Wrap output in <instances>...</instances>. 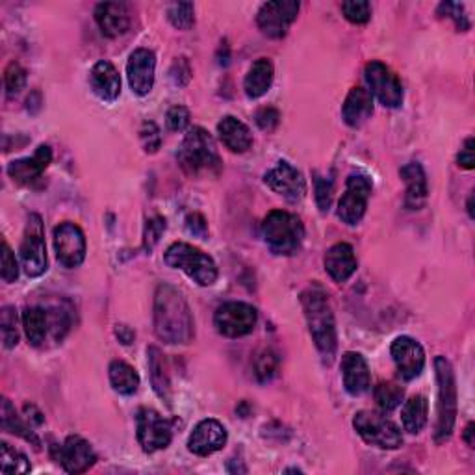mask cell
<instances>
[{"label":"cell","instance_id":"836d02e7","mask_svg":"<svg viewBox=\"0 0 475 475\" xmlns=\"http://www.w3.org/2000/svg\"><path fill=\"white\" fill-rule=\"evenodd\" d=\"M374 396H375L377 407L383 412H392L401 405L405 390L396 383H381L375 386Z\"/></svg>","mask_w":475,"mask_h":475},{"label":"cell","instance_id":"f546056e","mask_svg":"<svg viewBox=\"0 0 475 475\" xmlns=\"http://www.w3.org/2000/svg\"><path fill=\"white\" fill-rule=\"evenodd\" d=\"M0 422H3V429L6 433H12V435L26 440L28 444H32L36 450H40L41 440L36 435L34 427L22 420V418L17 414L15 407L6 398L3 400V407H0Z\"/></svg>","mask_w":475,"mask_h":475},{"label":"cell","instance_id":"7c38bea8","mask_svg":"<svg viewBox=\"0 0 475 475\" xmlns=\"http://www.w3.org/2000/svg\"><path fill=\"white\" fill-rule=\"evenodd\" d=\"M365 78L370 88L368 92L384 108H400L403 104V84L388 66L375 60L366 64Z\"/></svg>","mask_w":475,"mask_h":475},{"label":"cell","instance_id":"f1b7e54d","mask_svg":"<svg viewBox=\"0 0 475 475\" xmlns=\"http://www.w3.org/2000/svg\"><path fill=\"white\" fill-rule=\"evenodd\" d=\"M273 76H275L273 64L268 58L257 60L253 66H251L249 73L245 75V80H243L245 95L253 101L264 97L271 88Z\"/></svg>","mask_w":475,"mask_h":475},{"label":"cell","instance_id":"3957f363","mask_svg":"<svg viewBox=\"0 0 475 475\" xmlns=\"http://www.w3.org/2000/svg\"><path fill=\"white\" fill-rule=\"evenodd\" d=\"M262 238L273 255L292 257L301 249L304 227L295 214L273 210L262 223Z\"/></svg>","mask_w":475,"mask_h":475},{"label":"cell","instance_id":"5bb4252c","mask_svg":"<svg viewBox=\"0 0 475 475\" xmlns=\"http://www.w3.org/2000/svg\"><path fill=\"white\" fill-rule=\"evenodd\" d=\"M54 251H56V259H58V262L67 269H75L86 260V253H88L86 236H84V231L76 225V223L64 221L54 229Z\"/></svg>","mask_w":475,"mask_h":475},{"label":"cell","instance_id":"30bf717a","mask_svg":"<svg viewBox=\"0 0 475 475\" xmlns=\"http://www.w3.org/2000/svg\"><path fill=\"white\" fill-rule=\"evenodd\" d=\"M21 264L28 277H41L47 271V245L43 221L38 214H31L19 247Z\"/></svg>","mask_w":475,"mask_h":475},{"label":"cell","instance_id":"b9f144b4","mask_svg":"<svg viewBox=\"0 0 475 475\" xmlns=\"http://www.w3.org/2000/svg\"><path fill=\"white\" fill-rule=\"evenodd\" d=\"M314 193L320 212L327 214L332 203V180L321 177L320 173H314Z\"/></svg>","mask_w":475,"mask_h":475},{"label":"cell","instance_id":"83f0119b","mask_svg":"<svg viewBox=\"0 0 475 475\" xmlns=\"http://www.w3.org/2000/svg\"><path fill=\"white\" fill-rule=\"evenodd\" d=\"M217 134L223 145L231 153L243 154L253 147V134H251L249 127L233 116H225L217 123Z\"/></svg>","mask_w":475,"mask_h":475},{"label":"cell","instance_id":"7dc6e473","mask_svg":"<svg viewBox=\"0 0 475 475\" xmlns=\"http://www.w3.org/2000/svg\"><path fill=\"white\" fill-rule=\"evenodd\" d=\"M255 121L257 125L266 130V132H273L278 123H281V114H278V110L271 108V106H266V108H260L257 111V116H255Z\"/></svg>","mask_w":475,"mask_h":475},{"label":"cell","instance_id":"d6986e66","mask_svg":"<svg viewBox=\"0 0 475 475\" xmlns=\"http://www.w3.org/2000/svg\"><path fill=\"white\" fill-rule=\"evenodd\" d=\"M154 73H156V56L151 48H136L127 64V76L130 90L145 97L151 93L154 86Z\"/></svg>","mask_w":475,"mask_h":475},{"label":"cell","instance_id":"bcb514c9","mask_svg":"<svg viewBox=\"0 0 475 475\" xmlns=\"http://www.w3.org/2000/svg\"><path fill=\"white\" fill-rule=\"evenodd\" d=\"M139 134H142V142H144V147H145V153H156L162 145V136H160V130L154 123L151 121H145L142 130H139Z\"/></svg>","mask_w":475,"mask_h":475},{"label":"cell","instance_id":"7bdbcfd3","mask_svg":"<svg viewBox=\"0 0 475 475\" xmlns=\"http://www.w3.org/2000/svg\"><path fill=\"white\" fill-rule=\"evenodd\" d=\"M167 229V221L160 216L153 217L147 221L145 225V231H144V249L147 251V253H151V251L154 249V245L160 242L162 234L165 233Z\"/></svg>","mask_w":475,"mask_h":475},{"label":"cell","instance_id":"7402d4cb","mask_svg":"<svg viewBox=\"0 0 475 475\" xmlns=\"http://www.w3.org/2000/svg\"><path fill=\"white\" fill-rule=\"evenodd\" d=\"M52 162V151L48 145H40L36 153L28 158L13 160L8 165V175L21 186H31L45 173Z\"/></svg>","mask_w":475,"mask_h":475},{"label":"cell","instance_id":"f5cc1de1","mask_svg":"<svg viewBox=\"0 0 475 475\" xmlns=\"http://www.w3.org/2000/svg\"><path fill=\"white\" fill-rule=\"evenodd\" d=\"M473 424H468V427H466V431H464V442L470 445V448H473Z\"/></svg>","mask_w":475,"mask_h":475},{"label":"cell","instance_id":"9a60e30c","mask_svg":"<svg viewBox=\"0 0 475 475\" xmlns=\"http://www.w3.org/2000/svg\"><path fill=\"white\" fill-rule=\"evenodd\" d=\"M301 4L295 0H273L262 4L257 13V24L264 36L271 40H281L288 34L290 26L299 15Z\"/></svg>","mask_w":475,"mask_h":475},{"label":"cell","instance_id":"6da1fadb","mask_svg":"<svg viewBox=\"0 0 475 475\" xmlns=\"http://www.w3.org/2000/svg\"><path fill=\"white\" fill-rule=\"evenodd\" d=\"M154 332L172 346H186L195 337V321L186 297L172 285H160L154 294Z\"/></svg>","mask_w":475,"mask_h":475},{"label":"cell","instance_id":"2e32d148","mask_svg":"<svg viewBox=\"0 0 475 475\" xmlns=\"http://www.w3.org/2000/svg\"><path fill=\"white\" fill-rule=\"evenodd\" d=\"M266 186L288 203H299L306 195V180L292 163L281 160L264 177Z\"/></svg>","mask_w":475,"mask_h":475},{"label":"cell","instance_id":"e575fe53","mask_svg":"<svg viewBox=\"0 0 475 475\" xmlns=\"http://www.w3.org/2000/svg\"><path fill=\"white\" fill-rule=\"evenodd\" d=\"M0 471L22 475L31 471V462L8 442H3L0 444Z\"/></svg>","mask_w":475,"mask_h":475},{"label":"cell","instance_id":"db71d44e","mask_svg":"<svg viewBox=\"0 0 475 475\" xmlns=\"http://www.w3.org/2000/svg\"><path fill=\"white\" fill-rule=\"evenodd\" d=\"M468 214L470 217H473V195H470V199H468Z\"/></svg>","mask_w":475,"mask_h":475},{"label":"cell","instance_id":"ab89813d","mask_svg":"<svg viewBox=\"0 0 475 475\" xmlns=\"http://www.w3.org/2000/svg\"><path fill=\"white\" fill-rule=\"evenodd\" d=\"M4 86L8 97H15L21 93V90L26 86V71L21 67V64L12 62L4 71Z\"/></svg>","mask_w":475,"mask_h":475},{"label":"cell","instance_id":"8992f818","mask_svg":"<svg viewBox=\"0 0 475 475\" xmlns=\"http://www.w3.org/2000/svg\"><path fill=\"white\" fill-rule=\"evenodd\" d=\"M163 260L170 268L186 273L199 286L207 288L217 281V266L214 259L203 253L199 247H193L186 242H177L167 247Z\"/></svg>","mask_w":475,"mask_h":475},{"label":"cell","instance_id":"9c48e42d","mask_svg":"<svg viewBox=\"0 0 475 475\" xmlns=\"http://www.w3.org/2000/svg\"><path fill=\"white\" fill-rule=\"evenodd\" d=\"M259 321V312L255 306L242 301H231L221 304L214 314V325L221 337L242 339L255 330Z\"/></svg>","mask_w":475,"mask_h":475},{"label":"cell","instance_id":"4316f807","mask_svg":"<svg viewBox=\"0 0 475 475\" xmlns=\"http://www.w3.org/2000/svg\"><path fill=\"white\" fill-rule=\"evenodd\" d=\"M374 116V97L365 88H353L342 106V119L351 128H360Z\"/></svg>","mask_w":475,"mask_h":475},{"label":"cell","instance_id":"d590c367","mask_svg":"<svg viewBox=\"0 0 475 475\" xmlns=\"http://www.w3.org/2000/svg\"><path fill=\"white\" fill-rule=\"evenodd\" d=\"M17 311L13 306H4L0 312V330H3V344L6 349H13L19 344Z\"/></svg>","mask_w":475,"mask_h":475},{"label":"cell","instance_id":"74e56055","mask_svg":"<svg viewBox=\"0 0 475 475\" xmlns=\"http://www.w3.org/2000/svg\"><path fill=\"white\" fill-rule=\"evenodd\" d=\"M167 19L179 31H189L195 22V8L191 3H175L167 8Z\"/></svg>","mask_w":475,"mask_h":475},{"label":"cell","instance_id":"d4e9b609","mask_svg":"<svg viewBox=\"0 0 475 475\" xmlns=\"http://www.w3.org/2000/svg\"><path fill=\"white\" fill-rule=\"evenodd\" d=\"M323 266L332 281L342 285V283H347L353 277L358 262L355 257V251L349 243H337L325 253Z\"/></svg>","mask_w":475,"mask_h":475},{"label":"cell","instance_id":"681fc988","mask_svg":"<svg viewBox=\"0 0 475 475\" xmlns=\"http://www.w3.org/2000/svg\"><path fill=\"white\" fill-rule=\"evenodd\" d=\"M186 227L193 236H199L205 238L208 233V225H207V219L201 214H189L186 217Z\"/></svg>","mask_w":475,"mask_h":475},{"label":"cell","instance_id":"ee69618b","mask_svg":"<svg viewBox=\"0 0 475 475\" xmlns=\"http://www.w3.org/2000/svg\"><path fill=\"white\" fill-rule=\"evenodd\" d=\"M0 275H3V281L8 285L15 283L19 277V264L8 242H3V269H0Z\"/></svg>","mask_w":475,"mask_h":475},{"label":"cell","instance_id":"277c9868","mask_svg":"<svg viewBox=\"0 0 475 475\" xmlns=\"http://www.w3.org/2000/svg\"><path fill=\"white\" fill-rule=\"evenodd\" d=\"M22 329L26 339L34 347L45 346L50 337L54 342H62L71 329L69 312L64 309H47V306H28L22 312Z\"/></svg>","mask_w":475,"mask_h":475},{"label":"cell","instance_id":"ffe728a7","mask_svg":"<svg viewBox=\"0 0 475 475\" xmlns=\"http://www.w3.org/2000/svg\"><path fill=\"white\" fill-rule=\"evenodd\" d=\"M58 462L67 473L76 475L88 471L97 462V455L86 438L71 435L62 445H58Z\"/></svg>","mask_w":475,"mask_h":475},{"label":"cell","instance_id":"484cf974","mask_svg":"<svg viewBox=\"0 0 475 475\" xmlns=\"http://www.w3.org/2000/svg\"><path fill=\"white\" fill-rule=\"evenodd\" d=\"M95 21L106 38H119L130 28L128 4L101 3L95 8Z\"/></svg>","mask_w":475,"mask_h":475},{"label":"cell","instance_id":"4fadbf2b","mask_svg":"<svg viewBox=\"0 0 475 475\" xmlns=\"http://www.w3.org/2000/svg\"><path fill=\"white\" fill-rule=\"evenodd\" d=\"M372 189H374V184L370 177L362 175V173H353L347 177L346 191L339 203V212H337L342 223H346V225L349 227L358 225L362 217H365L366 214Z\"/></svg>","mask_w":475,"mask_h":475},{"label":"cell","instance_id":"f907efd6","mask_svg":"<svg viewBox=\"0 0 475 475\" xmlns=\"http://www.w3.org/2000/svg\"><path fill=\"white\" fill-rule=\"evenodd\" d=\"M473 145H475L473 137H468L466 142H464V145H462V149H461V153H459V156H457L459 167H462V170H468V172H470V170H473V165H475Z\"/></svg>","mask_w":475,"mask_h":475},{"label":"cell","instance_id":"ba28073f","mask_svg":"<svg viewBox=\"0 0 475 475\" xmlns=\"http://www.w3.org/2000/svg\"><path fill=\"white\" fill-rule=\"evenodd\" d=\"M353 427L362 440L379 450H398L403 445V435L400 427L381 412H356L353 418Z\"/></svg>","mask_w":475,"mask_h":475},{"label":"cell","instance_id":"cb8c5ba5","mask_svg":"<svg viewBox=\"0 0 475 475\" xmlns=\"http://www.w3.org/2000/svg\"><path fill=\"white\" fill-rule=\"evenodd\" d=\"M400 175L407 186L405 191V207L409 210H420L426 201H427V195H429V188H427V175L424 172V167L420 162H409L405 163Z\"/></svg>","mask_w":475,"mask_h":475},{"label":"cell","instance_id":"60d3db41","mask_svg":"<svg viewBox=\"0 0 475 475\" xmlns=\"http://www.w3.org/2000/svg\"><path fill=\"white\" fill-rule=\"evenodd\" d=\"M436 13L440 17H445V19H452L455 22V28L459 32H466L470 28V21L464 13V6L459 4V3H442L436 10Z\"/></svg>","mask_w":475,"mask_h":475},{"label":"cell","instance_id":"816d5d0a","mask_svg":"<svg viewBox=\"0 0 475 475\" xmlns=\"http://www.w3.org/2000/svg\"><path fill=\"white\" fill-rule=\"evenodd\" d=\"M116 334H118L119 342H121V344H125V346L132 344V342H134V339H136V332H134L132 329H128L127 325H118V329H116Z\"/></svg>","mask_w":475,"mask_h":475},{"label":"cell","instance_id":"c3c4849f","mask_svg":"<svg viewBox=\"0 0 475 475\" xmlns=\"http://www.w3.org/2000/svg\"><path fill=\"white\" fill-rule=\"evenodd\" d=\"M172 80L175 82V86H186L191 78V67L186 58H179L173 67H172Z\"/></svg>","mask_w":475,"mask_h":475},{"label":"cell","instance_id":"f6af8a7d","mask_svg":"<svg viewBox=\"0 0 475 475\" xmlns=\"http://www.w3.org/2000/svg\"><path fill=\"white\" fill-rule=\"evenodd\" d=\"M167 121V128L173 130V132H182L189 127V110L186 106H173L170 108L165 116Z\"/></svg>","mask_w":475,"mask_h":475},{"label":"cell","instance_id":"44dd1931","mask_svg":"<svg viewBox=\"0 0 475 475\" xmlns=\"http://www.w3.org/2000/svg\"><path fill=\"white\" fill-rule=\"evenodd\" d=\"M340 370H342L344 388L349 396L356 398V396L368 392L372 375H370V366L365 356L355 351L344 353L342 362H340Z\"/></svg>","mask_w":475,"mask_h":475},{"label":"cell","instance_id":"4dcf8cb0","mask_svg":"<svg viewBox=\"0 0 475 475\" xmlns=\"http://www.w3.org/2000/svg\"><path fill=\"white\" fill-rule=\"evenodd\" d=\"M108 377L111 388L121 396H134L139 388L137 372L127 365L125 360H111L108 368Z\"/></svg>","mask_w":475,"mask_h":475},{"label":"cell","instance_id":"1f68e13d","mask_svg":"<svg viewBox=\"0 0 475 475\" xmlns=\"http://www.w3.org/2000/svg\"><path fill=\"white\" fill-rule=\"evenodd\" d=\"M149 356V370H151V383L154 392L158 394L160 400L172 403V381L170 374H167L165 358L158 347H149L147 349Z\"/></svg>","mask_w":475,"mask_h":475},{"label":"cell","instance_id":"ac0fdd59","mask_svg":"<svg viewBox=\"0 0 475 475\" xmlns=\"http://www.w3.org/2000/svg\"><path fill=\"white\" fill-rule=\"evenodd\" d=\"M396 368L403 381H414L426 368V351L420 342L410 337H398L390 347Z\"/></svg>","mask_w":475,"mask_h":475},{"label":"cell","instance_id":"52a82bcc","mask_svg":"<svg viewBox=\"0 0 475 475\" xmlns=\"http://www.w3.org/2000/svg\"><path fill=\"white\" fill-rule=\"evenodd\" d=\"M179 162L191 175L203 172H217L221 160L214 137L201 127H193L179 149Z\"/></svg>","mask_w":475,"mask_h":475},{"label":"cell","instance_id":"5b68a950","mask_svg":"<svg viewBox=\"0 0 475 475\" xmlns=\"http://www.w3.org/2000/svg\"><path fill=\"white\" fill-rule=\"evenodd\" d=\"M435 372L438 383V418H436V444H444L453 435L457 420V381L452 362L445 356L435 358Z\"/></svg>","mask_w":475,"mask_h":475},{"label":"cell","instance_id":"7a4b0ae2","mask_svg":"<svg viewBox=\"0 0 475 475\" xmlns=\"http://www.w3.org/2000/svg\"><path fill=\"white\" fill-rule=\"evenodd\" d=\"M301 306L314 346L320 355L330 362L334 353H337L339 339L329 295L320 286H309L301 294Z\"/></svg>","mask_w":475,"mask_h":475},{"label":"cell","instance_id":"603a6c76","mask_svg":"<svg viewBox=\"0 0 475 475\" xmlns=\"http://www.w3.org/2000/svg\"><path fill=\"white\" fill-rule=\"evenodd\" d=\"M92 92L104 102H116L121 95V76L114 64L108 60L97 62L90 71Z\"/></svg>","mask_w":475,"mask_h":475},{"label":"cell","instance_id":"d6a6232c","mask_svg":"<svg viewBox=\"0 0 475 475\" xmlns=\"http://www.w3.org/2000/svg\"><path fill=\"white\" fill-rule=\"evenodd\" d=\"M427 416H429V403L426 396H412L409 401H405L401 409V422L403 429L410 435L420 433L426 424H427Z\"/></svg>","mask_w":475,"mask_h":475},{"label":"cell","instance_id":"e0dca14e","mask_svg":"<svg viewBox=\"0 0 475 475\" xmlns=\"http://www.w3.org/2000/svg\"><path fill=\"white\" fill-rule=\"evenodd\" d=\"M229 440V433L221 422L208 418V420L199 422L191 431L188 438V450L198 455V457H210L216 452L225 448V444Z\"/></svg>","mask_w":475,"mask_h":475},{"label":"cell","instance_id":"8d00e7d4","mask_svg":"<svg viewBox=\"0 0 475 475\" xmlns=\"http://www.w3.org/2000/svg\"><path fill=\"white\" fill-rule=\"evenodd\" d=\"M278 365H281L278 355L273 349H264L255 360V374H257L259 381L260 383L271 381L278 372Z\"/></svg>","mask_w":475,"mask_h":475},{"label":"cell","instance_id":"f35d334b","mask_svg":"<svg viewBox=\"0 0 475 475\" xmlns=\"http://www.w3.org/2000/svg\"><path fill=\"white\" fill-rule=\"evenodd\" d=\"M340 10L353 24H366L372 19V4L366 0H347V3H342Z\"/></svg>","mask_w":475,"mask_h":475},{"label":"cell","instance_id":"8fae6325","mask_svg":"<svg viewBox=\"0 0 475 475\" xmlns=\"http://www.w3.org/2000/svg\"><path fill=\"white\" fill-rule=\"evenodd\" d=\"M136 435L145 453H156L172 444L173 427L154 409H139L136 416Z\"/></svg>","mask_w":475,"mask_h":475}]
</instances>
